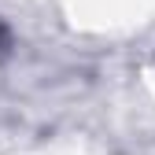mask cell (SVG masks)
<instances>
[{"instance_id":"6da1fadb","label":"cell","mask_w":155,"mask_h":155,"mask_svg":"<svg viewBox=\"0 0 155 155\" xmlns=\"http://www.w3.org/2000/svg\"><path fill=\"white\" fill-rule=\"evenodd\" d=\"M4 52H8V26L0 22V55H4Z\"/></svg>"}]
</instances>
